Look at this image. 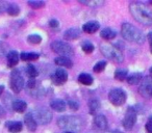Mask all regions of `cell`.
<instances>
[{
    "label": "cell",
    "mask_w": 152,
    "mask_h": 133,
    "mask_svg": "<svg viewBox=\"0 0 152 133\" xmlns=\"http://www.w3.org/2000/svg\"><path fill=\"white\" fill-rule=\"evenodd\" d=\"M68 105H69V107L71 108V109H73V110H77V109H78V107H79V104L77 103V102H75V101H72V100H70V101L68 102Z\"/></svg>",
    "instance_id": "33"
},
{
    "label": "cell",
    "mask_w": 152,
    "mask_h": 133,
    "mask_svg": "<svg viewBox=\"0 0 152 133\" xmlns=\"http://www.w3.org/2000/svg\"><path fill=\"white\" fill-rule=\"evenodd\" d=\"M100 107V103L97 99H91L89 102V108H90V113L95 114L98 111Z\"/></svg>",
    "instance_id": "24"
},
{
    "label": "cell",
    "mask_w": 152,
    "mask_h": 133,
    "mask_svg": "<svg viewBox=\"0 0 152 133\" xmlns=\"http://www.w3.org/2000/svg\"><path fill=\"white\" fill-rule=\"evenodd\" d=\"M80 36V30L78 28H70V29L66 30L65 34H64V39L67 41L76 40Z\"/></svg>",
    "instance_id": "15"
},
{
    "label": "cell",
    "mask_w": 152,
    "mask_h": 133,
    "mask_svg": "<svg viewBox=\"0 0 152 133\" xmlns=\"http://www.w3.org/2000/svg\"><path fill=\"white\" fill-rule=\"evenodd\" d=\"M146 130L148 131V133H152V116L146 123Z\"/></svg>",
    "instance_id": "35"
},
{
    "label": "cell",
    "mask_w": 152,
    "mask_h": 133,
    "mask_svg": "<svg viewBox=\"0 0 152 133\" xmlns=\"http://www.w3.org/2000/svg\"><path fill=\"white\" fill-rule=\"evenodd\" d=\"M26 107H27V104L23 100H16L13 103L14 110L17 112H24L26 110Z\"/></svg>",
    "instance_id": "22"
},
{
    "label": "cell",
    "mask_w": 152,
    "mask_h": 133,
    "mask_svg": "<svg viewBox=\"0 0 152 133\" xmlns=\"http://www.w3.org/2000/svg\"><path fill=\"white\" fill-rule=\"evenodd\" d=\"M108 100L115 106H121L126 101V94L122 89H112L108 94Z\"/></svg>",
    "instance_id": "5"
},
{
    "label": "cell",
    "mask_w": 152,
    "mask_h": 133,
    "mask_svg": "<svg viewBox=\"0 0 152 133\" xmlns=\"http://www.w3.org/2000/svg\"><path fill=\"white\" fill-rule=\"evenodd\" d=\"M51 49L57 54H61L63 56H71L73 55V49L70 45H68L65 42H59V41H55L51 44Z\"/></svg>",
    "instance_id": "6"
},
{
    "label": "cell",
    "mask_w": 152,
    "mask_h": 133,
    "mask_svg": "<svg viewBox=\"0 0 152 133\" xmlns=\"http://www.w3.org/2000/svg\"><path fill=\"white\" fill-rule=\"evenodd\" d=\"M135 122H137V112L133 108L130 107L125 114V118L123 120V126L126 130H131L134 126Z\"/></svg>",
    "instance_id": "10"
},
{
    "label": "cell",
    "mask_w": 152,
    "mask_h": 133,
    "mask_svg": "<svg viewBox=\"0 0 152 133\" xmlns=\"http://www.w3.org/2000/svg\"><path fill=\"white\" fill-rule=\"evenodd\" d=\"M93 77L90 74H88V73H83L78 77V81L83 85H91L93 83Z\"/></svg>",
    "instance_id": "23"
},
{
    "label": "cell",
    "mask_w": 152,
    "mask_h": 133,
    "mask_svg": "<svg viewBox=\"0 0 152 133\" xmlns=\"http://www.w3.org/2000/svg\"><path fill=\"white\" fill-rule=\"evenodd\" d=\"M127 78V70L124 69H120V70H117L115 72V79L119 81H123Z\"/></svg>",
    "instance_id": "27"
},
{
    "label": "cell",
    "mask_w": 152,
    "mask_h": 133,
    "mask_svg": "<svg viewBox=\"0 0 152 133\" xmlns=\"http://www.w3.org/2000/svg\"><path fill=\"white\" fill-rule=\"evenodd\" d=\"M150 73H151V74H152V68L150 69Z\"/></svg>",
    "instance_id": "43"
},
{
    "label": "cell",
    "mask_w": 152,
    "mask_h": 133,
    "mask_svg": "<svg viewBox=\"0 0 152 133\" xmlns=\"http://www.w3.org/2000/svg\"><path fill=\"white\" fill-rule=\"evenodd\" d=\"M58 25H59V23H58V21H56V20H51V21H49V26H50V27L56 28Z\"/></svg>",
    "instance_id": "37"
},
{
    "label": "cell",
    "mask_w": 152,
    "mask_h": 133,
    "mask_svg": "<svg viewBox=\"0 0 152 133\" xmlns=\"http://www.w3.org/2000/svg\"><path fill=\"white\" fill-rule=\"evenodd\" d=\"M105 67H106V61H104V60L99 61V63H96L95 67H94V72L95 73H101L102 71H104Z\"/></svg>",
    "instance_id": "31"
},
{
    "label": "cell",
    "mask_w": 152,
    "mask_h": 133,
    "mask_svg": "<svg viewBox=\"0 0 152 133\" xmlns=\"http://www.w3.org/2000/svg\"><path fill=\"white\" fill-rule=\"evenodd\" d=\"M4 52H5V47L2 43L0 42V55H3L4 54Z\"/></svg>",
    "instance_id": "40"
},
{
    "label": "cell",
    "mask_w": 152,
    "mask_h": 133,
    "mask_svg": "<svg viewBox=\"0 0 152 133\" xmlns=\"http://www.w3.org/2000/svg\"><path fill=\"white\" fill-rule=\"evenodd\" d=\"M25 72L27 74L28 77H30V79H34L38 76V70L34 68V65H27L25 68Z\"/></svg>",
    "instance_id": "25"
},
{
    "label": "cell",
    "mask_w": 152,
    "mask_h": 133,
    "mask_svg": "<svg viewBox=\"0 0 152 133\" xmlns=\"http://www.w3.org/2000/svg\"><path fill=\"white\" fill-rule=\"evenodd\" d=\"M10 85H11L12 91L15 93H20L23 89L24 79L20 75V72L18 70H14L12 72L11 78H10Z\"/></svg>",
    "instance_id": "7"
},
{
    "label": "cell",
    "mask_w": 152,
    "mask_h": 133,
    "mask_svg": "<svg viewBox=\"0 0 152 133\" xmlns=\"http://www.w3.org/2000/svg\"><path fill=\"white\" fill-rule=\"evenodd\" d=\"M100 51L105 57L110 58L112 61L115 63H122L123 61V54L118 48L110 44H102L100 46Z\"/></svg>",
    "instance_id": "4"
},
{
    "label": "cell",
    "mask_w": 152,
    "mask_h": 133,
    "mask_svg": "<svg viewBox=\"0 0 152 133\" xmlns=\"http://www.w3.org/2000/svg\"><path fill=\"white\" fill-rule=\"evenodd\" d=\"M32 116H34L36 122L41 125L48 124V123H50L51 118H52V113H51V111L44 107L37 109Z\"/></svg>",
    "instance_id": "8"
},
{
    "label": "cell",
    "mask_w": 152,
    "mask_h": 133,
    "mask_svg": "<svg viewBox=\"0 0 152 133\" xmlns=\"http://www.w3.org/2000/svg\"><path fill=\"white\" fill-rule=\"evenodd\" d=\"M3 89H4V86H3V85H0V96H1V94H2Z\"/></svg>",
    "instance_id": "41"
},
{
    "label": "cell",
    "mask_w": 152,
    "mask_h": 133,
    "mask_svg": "<svg viewBox=\"0 0 152 133\" xmlns=\"http://www.w3.org/2000/svg\"><path fill=\"white\" fill-rule=\"evenodd\" d=\"M27 41H28V43H30V44L37 45V44H40V43L42 42V38H41L39 34H30V36H28Z\"/></svg>",
    "instance_id": "29"
},
{
    "label": "cell",
    "mask_w": 152,
    "mask_h": 133,
    "mask_svg": "<svg viewBox=\"0 0 152 133\" xmlns=\"http://www.w3.org/2000/svg\"><path fill=\"white\" fill-rule=\"evenodd\" d=\"M147 39H148V41H149V44H150V52L152 53V31L148 33Z\"/></svg>",
    "instance_id": "38"
},
{
    "label": "cell",
    "mask_w": 152,
    "mask_h": 133,
    "mask_svg": "<svg viewBox=\"0 0 152 133\" xmlns=\"http://www.w3.org/2000/svg\"><path fill=\"white\" fill-rule=\"evenodd\" d=\"M26 85H27V89H34V87L37 86V81L34 80V79H29Z\"/></svg>",
    "instance_id": "34"
},
{
    "label": "cell",
    "mask_w": 152,
    "mask_h": 133,
    "mask_svg": "<svg viewBox=\"0 0 152 133\" xmlns=\"http://www.w3.org/2000/svg\"><path fill=\"white\" fill-rule=\"evenodd\" d=\"M28 5L32 7V9H41L45 5L44 1H38V0H34V1H28Z\"/></svg>",
    "instance_id": "32"
},
{
    "label": "cell",
    "mask_w": 152,
    "mask_h": 133,
    "mask_svg": "<svg viewBox=\"0 0 152 133\" xmlns=\"http://www.w3.org/2000/svg\"><path fill=\"white\" fill-rule=\"evenodd\" d=\"M19 63V55L18 52L16 51H10L7 54V65L10 68H13L15 65H17V63Z\"/></svg>",
    "instance_id": "17"
},
{
    "label": "cell",
    "mask_w": 152,
    "mask_h": 133,
    "mask_svg": "<svg viewBox=\"0 0 152 133\" xmlns=\"http://www.w3.org/2000/svg\"><path fill=\"white\" fill-rule=\"evenodd\" d=\"M129 11L132 17L139 23L149 26L152 24V12L144 3L133 2L129 7Z\"/></svg>",
    "instance_id": "1"
},
{
    "label": "cell",
    "mask_w": 152,
    "mask_h": 133,
    "mask_svg": "<svg viewBox=\"0 0 152 133\" xmlns=\"http://www.w3.org/2000/svg\"><path fill=\"white\" fill-rule=\"evenodd\" d=\"M121 33L125 40L129 42L137 43V44H142L144 43V36L139 28L134 27L133 25L129 23H123L121 27Z\"/></svg>",
    "instance_id": "2"
},
{
    "label": "cell",
    "mask_w": 152,
    "mask_h": 133,
    "mask_svg": "<svg viewBox=\"0 0 152 133\" xmlns=\"http://www.w3.org/2000/svg\"><path fill=\"white\" fill-rule=\"evenodd\" d=\"M99 27H100V25L97 21H90L83 26V30L86 32V33L92 34V33H94V32L97 31V30L99 29Z\"/></svg>",
    "instance_id": "14"
},
{
    "label": "cell",
    "mask_w": 152,
    "mask_h": 133,
    "mask_svg": "<svg viewBox=\"0 0 152 133\" xmlns=\"http://www.w3.org/2000/svg\"><path fill=\"white\" fill-rule=\"evenodd\" d=\"M7 128L12 133H18L22 130L23 125L21 122H7Z\"/></svg>",
    "instance_id": "19"
},
{
    "label": "cell",
    "mask_w": 152,
    "mask_h": 133,
    "mask_svg": "<svg viewBox=\"0 0 152 133\" xmlns=\"http://www.w3.org/2000/svg\"><path fill=\"white\" fill-rule=\"evenodd\" d=\"M7 11V13H9V15H11V16H17L18 14L20 13L19 7L16 4H9Z\"/></svg>",
    "instance_id": "30"
},
{
    "label": "cell",
    "mask_w": 152,
    "mask_h": 133,
    "mask_svg": "<svg viewBox=\"0 0 152 133\" xmlns=\"http://www.w3.org/2000/svg\"><path fill=\"white\" fill-rule=\"evenodd\" d=\"M51 80L55 85H61L68 80V73L64 69H57L54 74L51 76Z\"/></svg>",
    "instance_id": "11"
},
{
    "label": "cell",
    "mask_w": 152,
    "mask_h": 133,
    "mask_svg": "<svg viewBox=\"0 0 152 133\" xmlns=\"http://www.w3.org/2000/svg\"><path fill=\"white\" fill-rule=\"evenodd\" d=\"M139 92L143 97L151 98L152 97V77L147 76L142 80L139 87Z\"/></svg>",
    "instance_id": "9"
},
{
    "label": "cell",
    "mask_w": 152,
    "mask_h": 133,
    "mask_svg": "<svg viewBox=\"0 0 152 133\" xmlns=\"http://www.w3.org/2000/svg\"><path fill=\"white\" fill-rule=\"evenodd\" d=\"M116 36H117L116 31L113 30L112 28H104L103 30H101V33H100V36L106 41L113 40V39L116 38Z\"/></svg>",
    "instance_id": "20"
},
{
    "label": "cell",
    "mask_w": 152,
    "mask_h": 133,
    "mask_svg": "<svg viewBox=\"0 0 152 133\" xmlns=\"http://www.w3.org/2000/svg\"><path fill=\"white\" fill-rule=\"evenodd\" d=\"M80 2L85 3V4H89V5H92V7H96V5H100L102 4V2H100V1H81Z\"/></svg>",
    "instance_id": "36"
},
{
    "label": "cell",
    "mask_w": 152,
    "mask_h": 133,
    "mask_svg": "<svg viewBox=\"0 0 152 133\" xmlns=\"http://www.w3.org/2000/svg\"><path fill=\"white\" fill-rule=\"evenodd\" d=\"M54 63H56L57 65H59V67H65V68H72V65H73V63H72V60L69 58V57L67 56H59L57 57V58H55Z\"/></svg>",
    "instance_id": "16"
},
{
    "label": "cell",
    "mask_w": 152,
    "mask_h": 133,
    "mask_svg": "<svg viewBox=\"0 0 152 133\" xmlns=\"http://www.w3.org/2000/svg\"><path fill=\"white\" fill-rule=\"evenodd\" d=\"M81 48H83V52L90 54V53H92L94 51V45L92 44L90 41H85V42L81 44Z\"/></svg>",
    "instance_id": "28"
},
{
    "label": "cell",
    "mask_w": 152,
    "mask_h": 133,
    "mask_svg": "<svg viewBox=\"0 0 152 133\" xmlns=\"http://www.w3.org/2000/svg\"><path fill=\"white\" fill-rule=\"evenodd\" d=\"M143 80V75L141 73H133L130 76L127 77V82L129 84H139Z\"/></svg>",
    "instance_id": "21"
},
{
    "label": "cell",
    "mask_w": 152,
    "mask_h": 133,
    "mask_svg": "<svg viewBox=\"0 0 152 133\" xmlns=\"http://www.w3.org/2000/svg\"><path fill=\"white\" fill-rule=\"evenodd\" d=\"M24 122H25L26 127H27V129L29 131L34 132V131L37 130V122H36V120H34L31 112L26 113V116H24Z\"/></svg>",
    "instance_id": "12"
},
{
    "label": "cell",
    "mask_w": 152,
    "mask_h": 133,
    "mask_svg": "<svg viewBox=\"0 0 152 133\" xmlns=\"http://www.w3.org/2000/svg\"><path fill=\"white\" fill-rule=\"evenodd\" d=\"M39 56L40 55L38 54V53H25L23 52L21 54V59L24 61H31V60H37V59L39 58Z\"/></svg>",
    "instance_id": "26"
},
{
    "label": "cell",
    "mask_w": 152,
    "mask_h": 133,
    "mask_svg": "<svg viewBox=\"0 0 152 133\" xmlns=\"http://www.w3.org/2000/svg\"><path fill=\"white\" fill-rule=\"evenodd\" d=\"M94 124H95L96 128H98L99 130H105L107 128V120L103 114L96 116L94 118Z\"/></svg>",
    "instance_id": "13"
},
{
    "label": "cell",
    "mask_w": 152,
    "mask_h": 133,
    "mask_svg": "<svg viewBox=\"0 0 152 133\" xmlns=\"http://www.w3.org/2000/svg\"><path fill=\"white\" fill-rule=\"evenodd\" d=\"M66 133H74V132H70V131H67Z\"/></svg>",
    "instance_id": "42"
},
{
    "label": "cell",
    "mask_w": 152,
    "mask_h": 133,
    "mask_svg": "<svg viewBox=\"0 0 152 133\" xmlns=\"http://www.w3.org/2000/svg\"><path fill=\"white\" fill-rule=\"evenodd\" d=\"M5 114H7V111H5V109L2 107V106L0 105V118H4Z\"/></svg>",
    "instance_id": "39"
},
{
    "label": "cell",
    "mask_w": 152,
    "mask_h": 133,
    "mask_svg": "<svg viewBox=\"0 0 152 133\" xmlns=\"http://www.w3.org/2000/svg\"><path fill=\"white\" fill-rule=\"evenodd\" d=\"M50 107L52 108V109H54L55 111L63 112L66 110V103L63 101V100L55 99L50 102Z\"/></svg>",
    "instance_id": "18"
},
{
    "label": "cell",
    "mask_w": 152,
    "mask_h": 133,
    "mask_svg": "<svg viewBox=\"0 0 152 133\" xmlns=\"http://www.w3.org/2000/svg\"><path fill=\"white\" fill-rule=\"evenodd\" d=\"M57 125L59 128L64 129V130H70V132H73V131L81 130L83 123V120L78 116H65L58 118Z\"/></svg>",
    "instance_id": "3"
}]
</instances>
